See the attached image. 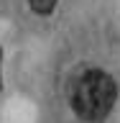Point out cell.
Here are the masks:
<instances>
[{
    "label": "cell",
    "instance_id": "1",
    "mask_svg": "<svg viewBox=\"0 0 120 123\" xmlns=\"http://www.w3.org/2000/svg\"><path fill=\"white\" fill-rule=\"evenodd\" d=\"M115 105V82L102 69L84 72L72 87V108L84 121H102Z\"/></svg>",
    "mask_w": 120,
    "mask_h": 123
},
{
    "label": "cell",
    "instance_id": "2",
    "mask_svg": "<svg viewBox=\"0 0 120 123\" xmlns=\"http://www.w3.org/2000/svg\"><path fill=\"white\" fill-rule=\"evenodd\" d=\"M28 5H31V10H33V13L49 15L54 8H56V0H28Z\"/></svg>",
    "mask_w": 120,
    "mask_h": 123
},
{
    "label": "cell",
    "instance_id": "3",
    "mask_svg": "<svg viewBox=\"0 0 120 123\" xmlns=\"http://www.w3.org/2000/svg\"><path fill=\"white\" fill-rule=\"evenodd\" d=\"M0 85H3V80H0Z\"/></svg>",
    "mask_w": 120,
    "mask_h": 123
}]
</instances>
